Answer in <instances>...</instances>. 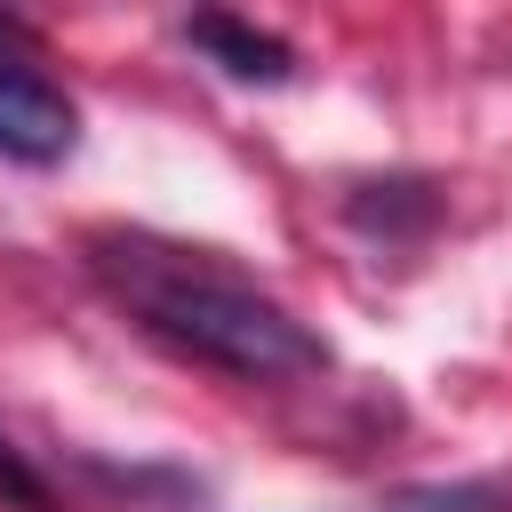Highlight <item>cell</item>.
I'll return each instance as SVG.
<instances>
[{"label": "cell", "mask_w": 512, "mask_h": 512, "mask_svg": "<svg viewBox=\"0 0 512 512\" xmlns=\"http://www.w3.org/2000/svg\"><path fill=\"white\" fill-rule=\"evenodd\" d=\"M96 288L168 352L232 376V384H288V376H320L328 344L264 288L248 280L232 256L144 232V224H104L80 240Z\"/></svg>", "instance_id": "6da1fadb"}, {"label": "cell", "mask_w": 512, "mask_h": 512, "mask_svg": "<svg viewBox=\"0 0 512 512\" xmlns=\"http://www.w3.org/2000/svg\"><path fill=\"white\" fill-rule=\"evenodd\" d=\"M72 136H80L72 96H64L40 64H24L16 48H0V160L48 168V160L72 152Z\"/></svg>", "instance_id": "7a4b0ae2"}, {"label": "cell", "mask_w": 512, "mask_h": 512, "mask_svg": "<svg viewBox=\"0 0 512 512\" xmlns=\"http://www.w3.org/2000/svg\"><path fill=\"white\" fill-rule=\"evenodd\" d=\"M184 40L208 48L232 80H256V88H280V80L296 72V48H288L280 32H264V24H248V16H224V8L184 16Z\"/></svg>", "instance_id": "3957f363"}, {"label": "cell", "mask_w": 512, "mask_h": 512, "mask_svg": "<svg viewBox=\"0 0 512 512\" xmlns=\"http://www.w3.org/2000/svg\"><path fill=\"white\" fill-rule=\"evenodd\" d=\"M376 512H512V480H504V472H464V480H408V488H392Z\"/></svg>", "instance_id": "277c9868"}, {"label": "cell", "mask_w": 512, "mask_h": 512, "mask_svg": "<svg viewBox=\"0 0 512 512\" xmlns=\"http://www.w3.org/2000/svg\"><path fill=\"white\" fill-rule=\"evenodd\" d=\"M0 496H8L16 512H56V496H48V480H40V472H32V464H24V456H16L8 440H0Z\"/></svg>", "instance_id": "5b68a950"}]
</instances>
